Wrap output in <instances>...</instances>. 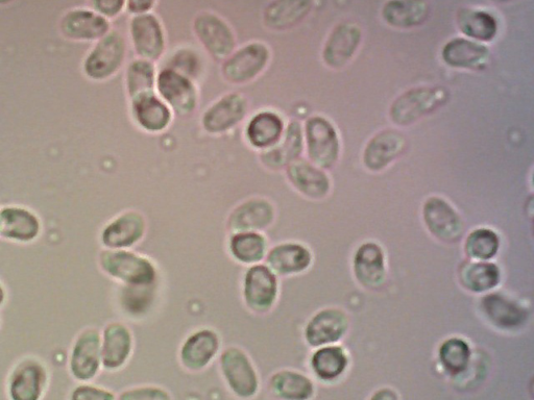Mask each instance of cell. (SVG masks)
I'll return each instance as SVG.
<instances>
[{
  "mask_svg": "<svg viewBox=\"0 0 534 400\" xmlns=\"http://www.w3.org/2000/svg\"><path fill=\"white\" fill-rule=\"evenodd\" d=\"M272 48L265 41L253 40L237 47L223 61V79L231 85H247L257 80L269 68L272 61Z\"/></svg>",
  "mask_w": 534,
  "mask_h": 400,
  "instance_id": "6da1fadb",
  "label": "cell"
},
{
  "mask_svg": "<svg viewBox=\"0 0 534 400\" xmlns=\"http://www.w3.org/2000/svg\"><path fill=\"white\" fill-rule=\"evenodd\" d=\"M192 32L205 52L216 61H225L237 48V36L222 15L203 10L192 20Z\"/></svg>",
  "mask_w": 534,
  "mask_h": 400,
  "instance_id": "7a4b0ae2",
  "label": "cell"
},
{
  "mask_svg": "<svg viewBox=\"0 0 534 400\" xmlns=\"http://www.w3.org/2000/svg\"><path fill=\"white\" fill-rule=\"evenodd\" d=\"M156 93L175 115L189 117L200 105V91L185 75L162 67L157 74Z\"/></svg>",
  "mask_w": 534,
  "mask_h": 400,
  "instance_id": "3957f363",
  "label": "cell"
},
{
  "mask_svg": "<svg viewBox=\"0 0 534 400\" xmlns=\"http://www.w3.org/2000/svg\"><path fill=\"white\" fill-rule=\"evenodd\" d=\"M250 99L240 92H228L211 103L201 116L202 129L209 135L220 136L246 120Z\"/></svg>",
  "mask_w": 534,
  "mask_h": 400,
  "instance_id": "277c9868",
  "label": "cell"
},
{
  "mask_svg": "<svg viewBox=\"0 0 534 400\" xmlns=\"http://www.w3.org/2000/svg\"><path fill=\"white\" fill-rule=\"evenodd\" d=\"M129 35L137 58L156 63L165 56L167 36L164 24L156 13L133 15L129 23Z\"/></svg>",
  "mask_w": 534,
  "mask_h": 400,
  "instance_id": "5b68a950",
  "label": "cell"
},
{
  "mask_svg": "<svg viewBox=\"0 0 534 400\" xmlns=\"http://www.w3.org/2000/svg\"><path fill=\"white\" fill-rule=\"evenodd\" d=\"M100 264L111 278L126 285H152L157 280L156 268L147 258L125 249L105 250Z\"/></svg>",
  "mask_w": 534,
  "mask_h": 400,
  "instance_id": "8992f818",
  "label": "cell"
},
{
  "mask_svg": "<svg viewBox=\"0 0 534 400\" xmlns=\"http://www.w3.org/2000/svg\"><path fill=\"white\" fill-rule=\"evenodd\" d=\"M128 42L123 33L111 30L96 43L85 62L89 78L96 81L108 80L124 66Z\"/></svg>",
  "mask_w": 534,
  "mask_h": 400,
  "instance_id": "52a82bcc",
  "label": "cell"
},
{
  "mask_svg": "<svg viewBox=\"0 0 534 400\" xmlns=\"http://www.w3.org/2000/svg\"><path fill=\"white\" fill-rule=\"evenodd\" d=\"M304 142L310 162L320 169L332 168L339 155L337 133L323 116H312L305 124Z\"/></svg>",
  "mask_w": 534,
  "mask_h": 400,
  "instance_id": "ba28073f",
  "label": "cell"
},
{
  "mask_svg": "<svg viewBox=\"0 0 534 400\" xmlns=\"http://www.w3.org/2000/svg\"><path fill=\"white\" fill-rule=\"evenodd\" d=\"M448 93L442 88H415L399 96L391 107V118L399 125H409L443 106Z\"/></svg>",
  "mask_w": 534,
  "mask_h": 400,
  "instance_id": "9c48e42d",
  "label": "cell"
},
{
  "mask_svg": "<svg viewBox=\"0 0 534 400\" xmlns=\"http://www.w3.org/2000/svg\"><path fill=\"white\" fill-rule=\"evenodd\" d=\"M48 387V372L35 358L20 361L11 371L7 383L9 400H42Z\"/></svg>",
  "mask_w": 534,
  "mask_h": 400,
  "instance_id": "30bf717a",
  "label": "cell"
},
{
  "mask_svg": "<svg viewBox=\"0 0 534 400\" xmlns=\"http://www.w3.org/2000/svg\"><path fill=\"white\" fill-rule=\"evenodd\" d=\"M102 366V336L95 329L83 331L72 346L69 371L81 384L92 381Z\"/></svg>",
  "mask_w": 534,
  "mask_h": 400,
  "instance_id": "8fae6325",
  "label": "cell"
},
{
  "mask_svg": "<svg viewBox=\"0 0 534 400\" xmlns=\"http://www.w3.org/2000/svg\"><path fill=\"white\" fill-rule=\"evenodd\" d=\"M130 110L136 127L148 134L165 132L171 127L175 116L156 91L131 99Z\"/></svg>",
  "mask_w": 534,
  "mask_h": 400,
  "instance_id": "7c38bea8",
  "label": "cell"
},
{
  "mask_svg": "<svg viewBox=\"0 0 534 400\" xmlns=\"http://www.w3.org/2000/svg\"><path fill=\"white\" fill-rule=\"evenodd\" d=\"M276 218V207L269 198L255 196L233 209L228 228L233 233L260 232L270 228Z\"/></svg>",
  "mask_w": 534,
  "mask_h": 400,
  "instance_id": "4fadbf2b",
  "label": "cell"
},
{
  "mask_svg": "<svg viewBox=\"0 0 534 400\" xmlns=\"http://www.w3.org/2000/svg\"><path fill=\"white\" fill-rule=\"evenodd\" d=\"M285 130V120L278 111L262 109L249 117L244 136L249 146L260 153L278 144Z\"/></svg>",
  "mask_w": 534,
  "mask_h": 400,
  "instance_id": "5bb4252c",
  "label": "cell"
},
{
  "mask_svg": "<svg viewBox=\"0 0 534 400\" xmlns=\"http://www.w3.org/2000/svg\"><path fill=\"white\" fill-rule=\"evenodd\" d=\"M224 377L231 390L241 398L254 396L259 387L257 373L246 353L228 348L221 359Z\"/></svg>",
  "mask_w": 534,
  "mask_h": 400,
  "instance_id": "9a60e30c",
  "label": "cell"
},
{
  "mask_svg": "<svg viewBox=\"0 0 534 400\" xmlns=\"http://www.w3.org/2000/svg\"><path fill=\"white\" fill-rule=\"evenodd\" d=\"M147 231V220L136 210L125 211L104 228L102 242L108 249H125L138 243Z\"/></svg>",
  "mask_w": 534,
  "mask_h": 400,
  "instance_id": "2e32d148",
  "label": "cell"
},
{
  "mask_svg": "<svg viewBox=\"0 0 534 400\" xmlns=\"http://www.w3.org/2000/svg\"><path fill=\"white\" fill-rule=\"evenodd\" d=\"M304 134L299 121L286 124L285 133L278 144L259 153L262 166L271 171L284 170L288 164L301 158Z\"/></svg>",
  "mask_w": 534,
  "mask_h": 400,
  "instance_id": "e0dca14e",
  "label": "cell"
},
{
  "mask_svg": "<svg viewBox=\"0 0 534 400\" xmlns=\"http://www.w3.org/2000/svg\"><path fill=\"white\" fill-rule=\"evenodd\" d=\"M429 231L445 242H455L464 233V223L454 209L439 197H431L424 206Z\"/></svg>",
  "mask_w": 534,
  "mask_h": 400,
  "instance_id": "ac0fdd59",
  "label": "cell"
},
{
  "mask_svg": "<svg viewBox=\"0 0 534 400\" xmlns=\"http://www.w3.org/2000/svg\"><path fill=\"white\" fill-rule=\"evenodd\" d=\"M244 293L251 309L257 312L270 310L278 294V283L274 272L267 266L251 267L246 273Z\"/></svg>",
  "mask_w": 534,
  "mask_h": 400,
  "instance_id": "d6986e66",
  "label": "cell"
},
{
  "mask_svg": "<svg viewBox=\"0 0 534 400\" xmlns=\"http://www.w3.org/2000/svg\"><path fill=\"white\" fill-rule=\"evenodd\" d=\"M291 186L311 199L324 198L330 189L325 172L310 161L299 158L284 169Z\"/></svg>",
  "mask_w": 534,
  "mask_h": 400,
  "instance_id": "ffe728a7",
  "label": "cell"
},
{
  "mask_svg": "<svg viewBox=\"0 0 534 400\" xmlns=\"http://www.w3.org/2000/svg\"><path fill=\"white\" fill-rule=\"evenodd\" d=\"M361 39V31L356 24L344 22L330 34L323 52L325 63L331 68H342L354 56Z\"/></svg>",
  "mask_w": 534,
  "mask_h": 400,
  "instance_id": "44dd1931",
  "label": "cell"
},
{
  "mask_svg": "<svg viewBox=\"0 0 534 400\" xmlns=\"http://www.w3.org/2000/svg\"><path fill=\"white\" fill-rule=\"evenodd\" d=\"M312 4L303 0H276L262 11V23L267 30L284 32L297 27L310 13Z\"/></svg>",
  "mask_w": 534,
  "mask_h": 400,
  "instance_id": "7402d4cb",
  "label": "cell"
},
{
  "mask_svg": "<svg viewBox=\"0 0 534 400\" xmlns=\"http://www.w3.org/2000/svg\"><path fill=\"white\" fill-rule=\"evenodd\" d=\"M62 32L77 40H101L110 31V22L95 11L80 9L67 13L61 22Z\"/></svg>",
  "mask_w": 534,
  "mask_h": 400,
  "instance_id": "603a6c76",
  "label": "cell"
},
{
  "mask_svg": "<svg viewBox=\"0 0 534 400\" xmlns=\"http://www.w3.org/2000/svg\"><path fill=\"white\" fill-rule=\"evenodd\" d=\"M406 142V138L398 131L386 130L379 133L364 150V164L372 171L382 170L403 154Z\"/></svg>",
  "mask_w": 534,
  "mask_h": 400,
  "instance_id": "cb8c5ba5",
  "label": "cell"
},
{
  "mask_svg": "<svg viewBox=\"0 0 534 400\" xmlns=\"http://www.w3.org/2000/svg\"><path fill=\"white\" fill-rule=\"evenodd\" d=\"M132 335L124 324L107 325L102 336V365L108 370L123 366L131 355Z\"/></svg>",
  "mask_w": 534,
  "mask_h": 400,
  "instance_id": "d4e9b609",
  "label": "cell"
},
{
  "mask_svg": "<svg viewBox=\"0 0 534 400\" xmlns=\"http://www.w3.org/2000/svg\"><path fill=\"white\" fill-rule=\"evenodd\" d=\"M347 316L339 310L327 309L315 315L307 325L306 339L312 346L337 341L347 331Z\"/></svg>",
  "mask_w": 534,
  "mask_h": 400,
  "instance_id": "484cf974",
  "label": "cell"
},
{
  "mask_svg": "<svg viewBox=\"0 0 534 400\" xmlns=\"http://www.w3.org/2000/svg\"><path fill=\"white\" fill-rule=\"evenodd\" d=\"M39 233L40 222L29 210L10 207L0 211V236L18 242H30Z\"/></svg>",
  "mask_w": 534,
  "mask_h": 400,
  "instance_id": "4316f807",
  "label": "cell"
},
{
  "mask_svg": "<svg viewBox=\"0 0 534 400\" xmlns=\"http://www.w3.org/2000/svg\"><path fill=\"white\" fill-rule=\"evenodd\" d=\"M218 348H220V340L214 332L202 330L194 333L182 347V363L190 370L203 369L215 357Z\"/></svg>",
  "mask_w": 534,
  "mask_h": 400,
  "instance_id": "83f0119b",
  "label": "cell"
},
{
  "mask_svg": "<svg viewBox=\"0 0 534 400\" xmlns=\"http://www.w3.org/2000/svg\"><path fill=\"white\" fill-rule=\"evenodd\" d=\"M162 67L179 72L199 84L206 73V60L200 49L184 44L163 57Z\"/></svg>",
  "mask_w": 534,
  "mask_h": 400,
  "instance_id": "f1b7e54d",
  "label": "cell"
},
{
  "mask_svg": "<svg viewBox=\"0 0 534 400\" xmlns=\"http://www.w3.org/2000/svg\"><path fill=\"white\" fill-rule=\"evenodd\" d=\"M443 58L452 67L478 69L488 62L489 49L477 42L457 38L445 45Z\"/></svg>",
  "mask_w": 534,
  "mask_h": 400,
  "instance_id": "f546056e",
  "label": "cell"
},
{
  "mask_svg": "<svg viewBox=\"0 0 534 400\" xmlns=\"http://www.w3.org/2000/svg\"><path fill=\"white\" fill-rule=\"evenodd\" d=\"M267 263L272 271L279 274H293L307 269L311 263V255L309 250L299 243H282L270 250Z\"/></svg>",
  "mask_w": 534,
  "mask_h": 400,
  "instance_id": "4dcf8cb0",
  "label": "cell"
},
{
  "mask_svg": "<svg viewBox=\"0 0 534 400\" xmlns=\"http://www.w3.org/2000/svg\"><path fill=\"white\" fill-rule=\"evenodd\" d=\"M355 274L358 281L368 287H376L384 279V257L375 243L363 244L355 256Z\"/></svg>",
  "mask_w": 534,
  "mask_h": 400,
  "instance_id": "1f68e13d",
  "label": "cell"
},
{
  "mask_svg": "<svg viewBox=\"0 0 534 400\" xmlns=\"http://www.w3.org/2000/svg\"><path fill=\"white\" fill-rule=\"evenodd\" d=\"M158 70L156 64L136 58L132 60L125 74V86L129 99L155 92Z\"/></svg>",
  "mask_w": 534,
  "mask_h": 400,
  "instance_id": "d6a6232c",
  "label": "cell"
},
{
  "mask_svg": "<svg viewBox=\"0 0 534 400\" xmlns=\"http://www.w3.org/2000/svg\"><path fill=\"white\" fill-rule=\"evenodd\" d=\"M482 307L485 314L501 328H516L526 318V313L520 306L499 294L483 298Z\"/></svg>",
  "mask_w": 534,
  "mask_h": 400,
  "instance_id": "836d02e7",
  "label": "cell"
},
{
  "mask_svg": "<svg viewBox=\"0 0 534 400\" xmlns=\"http://www.w3.org/2000/svg\"><path fill=\"white\" fill-rule=\"evenodd\" d=\"M271 391L283 400H307L313 394L311 381L305 375L294 371H280L273 375Z\"/></svg>",
  "mask_w": 534,
  "mask_h": 400,
  "instance_id": "e575fe53",
  "label": "cell"
},
{
  "mask_svg": "<svg viewBox=\"0 0 534 400\" xmlns=\"http://www.w3.org/2000/svg\"><path fill=\"white\" fill-rule=\"evenodd\" d=\"M384 19L396 28H412L423 23L429 14L424 2H390L382 11Z\"/></svg>",
  "mask_w": 534,
  "mask_h": 400,
  "instance_id": "d590c367",
  "label": "cell"
},
{
  "mask_svg": "<svg viewBox=\"0 0 534 400\" xmlns=\"http://www.w3.org/2000/svg\"><path fill=\"white\" fill-rule=\"evenodd\" d=\"M457 22L461 32L479 41H490L497 34L495 18L482 11L461 10L458 13Z\"/></svg>",
  "mask_w": 534,
  "mask_h": 400,
  "instance_id": "8d00e7d4",
  "label": "cell"
},
{
  "mask_svg": "<svg viewBox=\"0 0 534 400\" xmlns=\"http://www.w3.org/2000/svg\"><path fill=\"white\" fill-rule=\"evenodd\" d=\"M266 246V238L259 232L234 233L230 240L233 257L247 264L261 261L265 255Z\"/></svg>",
  "mask_w": 534,
  "mask_h": 400,
  "instance_id": "74e56055",
  "label": "cell"
},
{
  "mask_svg": "<svg viewBox=\"0 0 534 400\" xmlns=\"http://www.w3.org/2000/svg\"><path fill=\"white\" fill-rule=\"evenodd\" d=\"M460 279L467 289L474 292H483L497 286L500 280V272L495 264L469 263L461 269Z\"/></svg>",
  "mask_w": 534,
  "mask_h": 400,
  "instance_id": "f35d334b",
  "label": "cell"
},
{
  "mask_svg": "<svg viewBox=\"0 0 534 400\" xmlns=\"http://www.w3.org/2000/svg\"><path fill=\"white\" fill-rule=\"evenodd\" d=\"M311 364L319 378L330 381L345 371L348 359L342 348L325 347L313 355Z\"/></svg>",
  "mask_w": 534,
  "mask_h": 400,
  "instance_id": "ab89813d",
  "label": "cell"
},
{
  "mask_svg": "<svg viewBox=\"0 0 534 400\" xmlns=\"http://www.w3.org/2000/svg\"><path fill=\"white\" fill-rule=\"evenodd\" d=\"M156 283L152 285H125L120 291V305L131 316L147 313L155 299Z\"/></svg>",
  "mask_w": 534,
  "mask_h": 400,
  "instance_id": "60d3db41",
  "label": "cell"
},
{
  "mask_svg": "<svg viewBox=\"0 0 534 400\" xmlns=\"http://www.w3.org/2000/svg\"><path fill=\"white\" fill-rule=\"evenodd\" d=\"M470 347L461 339L452 338L444 342L440 349V358L444 367L452 374L465 371L470 362Z\"/></svg>",
  "mask_w": 534,
  "mask_h": 400,
  "instance_id": "b9f144b4",
  "label": "cell"
},
{
  "mask_svg": "<svg viewBox=\"0 0 534 400\" xmlns=\"http://www.w3.org/2000/svg\"><path fill=\"white\" fill-rule=\"evenodd\" d=\"M499 238L497 234L488 229H479L470 234L466 243V250L471 258L490 260L498 252Z\"/></svg>",
  "mask_w": 534,
  "mask_h": 400,
  "instance_id": "7bdbcfd3",
  "label": "cell"
},
{
  "mask_svg": "<svg viewBox=\"0 0 534 400\" xmlns=\"http://www.w3.org/2000/svg\"><path fill=\"white\" fill-rule=\"evenodd\" d=\"M69 400H116V398L109 390L84 383L71 390Z\"/></svg>",
  "mask_w": 534,
  "mask_h": 400,
  "instance_id": "ee69618b",
  "label": "cell"
},
{
  "mask_svg": "<svg viewBox=\"0 0 534 400\" xmlns=\"http://www.w3.org/2000/svg\"><path fill=\"white\" fill-rule=\"evenodd\" d=\"M117 400H172V397L158 387H141L121 393Z\"/></svg>",
  "mask_w": 534,
  "mask_h": 400,
  "instance_id": "f6af8a7d",
  "label": "cell"
},
{
  "mask_svg": "<svg viewBox=\"0 0 534 400\" xmlns=\"http://www.w3.org/2000/svg\"><path fill=\"white\" fill-rule=\"evenodd\" d=\"M92 7L96 13L108 19L126 10V2L123 0H99V2L92 3Z\"/></svg>",
  "mask_w": 534,
  "mask_h": 400,
  "instance_id": "bcb514c9",
  "label": "cell"
},
{
  "mask_svg": "<svg viewBox=\"0 0 534 400\" xmlns=\"http://www.w3.org/2000/svg\"><path fill=\"white\" fill-rule=\"evenodd\" d=\"M157 6L153 0H130L126 2V10L133 15H140L153 12Z\"/></svg>",
  "mask_w": 534,
  "mask_h": 400,
  "instance_id": "7dc6e473",
  "label": "cell"
},
{
  "mask_svg": "<svg viewBox=\"0 0 534 400\" xmlns=\"http://www.w3.org/2000/svg\"><path fill=\"white\" fill-rule=\"evenodd\" d=\"M371 400H398L396 393L390 389L378 391Z\"/></svg>",
  "mask_w": 534,
  "mask_h": 400,
  "instance_id": "c3c4849f",
  "label": "cell"
},
{
  "mask_svg": "<svg viewBox=\"0 0 534 400\" xmlns=\"http://www.w3.org/2000/svg\"><path fill=\"white\" fill-rule=\"evenodd\" d=\"M6 302V290L2 283H0V307H2Z\"/></svg>",
  "mask_w": 534,
  "mask_h": 400,
  "instance_id": "681fc988",
  "label": "cell"
}]
</instances>
